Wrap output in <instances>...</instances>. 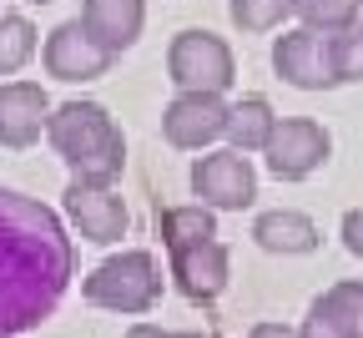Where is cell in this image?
Wrapping results in <instances>:
<instances>
[{
    "label": "cell",
    "instance_id": "23",
    "mask_svg": "<svg viewBox=\"0 0 363 338\" xmlns=\"http://www.w3.org/2000/svg\"><path fill=\"white\" fill-rule=\"evenodd\" d=\"M126 338H172V333L157 328V323H136V328H126Z\"/></svg>",
    "mask_w": 363,
    "mask_h": 338
},
{
    "label": "cell",
    "instance_id": "3",
    "mask_svg": "<svg viewBox=\"0 0 363 338\" xmlns=\"http://www.w3.org/2000/svg\"><path fill=\"white\" fill-rule=\"evenodd\" d=\"M157 237L167 248L172 278L192 303H212L227 288V248L217 243V222L212 212L197 207H157Z\"/></svg>",
    "mask_w": 363,
    "mask_h": 338
},
{
    "label": "cell",
    "instance_id": "5",
    "mask_svg": "<svg viewBox=\"0 0 363 338\" xmlns=\"http://www.w3.org/2000/svg\"><path fill=\"white\" fill-rule=\"evenodd\" d=\"M167 76L177 91H197V96H222L233 86L238 66L227 40L212 31H177L172 51H167Z\"/></svg>",
    "mask_w": 363,
    "mask_h": 338
},
{
    "label": "cell",
    "instance_id": "13",
    "mask_svg": "<svg viewBox=\"0 0 363 338\" xmlns=\"http://www.w3.org/2000/svg\"><path fill=\"white\" fill-rule=\"evenodd\" d=\"M66 212L81 227V237H86V243H96V248L121 243L126 222H131L126 202L116 197L111 187H66Z\"/></svg>",
    "mask_w": 363,
    "mask_h": 338
},
{
    "label": "cell",
    "instance_id": "14",
    "mask_svg": "<svg viewBox=\"0 0 363 338\" xmlns=\"http://www.w3.org/2000/svg\"><path fill=\"white\" fill-rule=\"evenodd\" d=\"M81 26H86V36L96 40L101 51L121 56V51L136 45V36H142V26H147V0H86Z\"/></svg>",
    "mask_w": 363,
    "mask_h": 338
},
{
    "label": "cell",
    "instance_id": "20",
    "mask_svg": "<svg viewBox=\"0 0 363 338\" xmlns=\"http://www.w3.org/2000/svg\"><path fill=\"white\" fill-rule=\"evenodd\" d=\"M333 71H338V86L343 81H363V21L343 36H333Z\"/></svg>",
    "mask_w": 363,
    "mask_h": 338
},
{
    "label": "cell",
    "instance_id": "15",
    "mask_svg": "<svg viewBox=\"0 0 363 338\" xmlns=\"http://www.w3.org/2000/svg\"><path fill=\"white\" fill-rule=\"evenodd\" d=\"M252 237L262 253H313L318 248V222L308 212H293V207H278V212H262L252 222Z\"/></svg>",
    "mask_w": 363,
    "mask_h": 338
},
{
    "label": "cell",
    "instance_id": "24",
    "mask_svg": "<svg viewBox=\"0 0 363 338\" xmlns=\"http://www.w3.org/2000/svg\"><path fill=\"white\" fill-rule=\"evenodd\" d=\"M30 6H51V0H30Z\"/></svg>",
    "mask_w": 363,
    "mask_h": 338
},
{
    "label": "cell",
    "instance_id": "8",
    "mask_svg": "<svg viewBox=\"0 0 363 338\" xmlns=\"http://www.w3.org/2000/svg\"><path fill=\"white\" fill-rule=\"evenodd\" d=\"M272 66L278 76L298 91H323V86H338V71H333V36H318L308 26L278 36L272 45Z\"/></svg>",
    "mask_w": 363,
    "mask_h": 338
},
{
    "label": "cell",
    "instance_id": "9",
    "mask_svg": "<svg viewBox=\"0 0 363 338\" xmlns=\"http://www.w3.org/2000/svg\"><path fill=\"white\" fill-rule=\"evenodd\" d=\"M40 56H45V71H51L56 81H96L116 61L111 51H101V45L86 36L81 21H61L51 36H45V51Z\"/></svg>",
    "mask_w": 363,
    "mask_h": 338
},
{
    "label": "cell",
    "instance_id": "4",
    "mask_svg": "<svg viewBox=\"0 0 363 338\" xmlns=\"http://www.w3.org/2000/svg\"><path fill=\"white\" fill-rule=\"evenodd\" d=\"M81 298L91 308H106V313H147L162 298V268L147 248L116 253L81 278Z\"/></svg>",
    "mask_w": 363,
    "mask_h": 338
},
{
    "label": "cell",
    "instance_id": "12",
    "mask_svg": "<svg viewBox=\"0 0 363 338\" xmlns=\"http://www.w3.org/2000/svg\"><path fill=\"white\" fill-rule=\"evenodd\" d=\"M45 116H51V96L35 81H0V147L26 152L30 141H40Z\"/></svg>",
    "mask_w": 363,
    "mask_h": 338
},
{
    "label": "cell",
    "instance_id": "2",
    "mask_svg": "<svg viewBox=\"0 0 363 338\" xmlns=\"http://www.w3.org/2000/svg\"><path fill=\"white\" fill-rule=\"evenodd\" d=\"M56 157L71 172V187H111L126 167V136L101 102H66L45 116Z\"/></svg>",
    "mask_w": 363,
    "mask_h": 338
},
{
    "label": "cell",
    "instance_id": "7",
    "mask_svg": "<svg viewBox=\"0 0 363 338\" xmlns=\"http://www.w3.org/2000/svg\"><path fill=\"white\" fill-rule=\"evenodd\" d=\"M328 152H333V136L318 126V121H308V116L278 121V126H272V136H267V147H262L267 172L278 177V182H303V177H313L318 167L328 162Z\"/></svg>",
    "mask_w": 363,
    "mask_h": 338
},
{
    "label": "cell",
    "instance_id": "16",
    "mask_svg": "<svg viewBox=\"0 0 363 338\" xmlns=\"http://www.w3.org/2000/svg\"><path fill=\"white\" fill-rule=\"evenodd\" d=\"M272 126H278V116H272L267 96H242L238 107H227V126L222 136L233 141V152H262Z\"/></svg>",
    "mask_w": 363,
    "mask_h": 338
},
{
    "label": "cell",
    "instance_id": "18",
    "mask_svg": "<svg viewBox=\"0 0 363 338\" xmlns=\"http://www.w3.org/2000/svg\"><path fill=\"white\" fill-rule=\"evenodd\" d=\"M35 26L26 16H0V76H16L35 56Z\"/></svg>",
    "mask_w": 363,
    "mask_h": 338
},
{
    "label": "cell",
    "instance_id": "22",
    "mask_svg": "<svg viewBox=\"0 0 363 338\" xmlns=\"http://www.w3.org/2000/svg\"><path fill=\"white\" fill-rule=\"evenodd\" d=\"M247 338H298V328H283V323H257Z\"/></svg>",
    "mask_w": 363,
    "mask_h": 338
},
{
    "label": "cell",
    "instance_id": "6",
    "mask_svg": "<svg viewBox=\"0 0 363 338\" xmlns=\"http://www.w3.org/2000/svg\"><path fill=\"white\" fill-rule=\"evenodd\" d=\"M192 192L207 212H242L257 202V172L242 152H207L192 162Z\"/></svg>",
    "mask_w": 363,
    "mask_h": 338
},
{
    "label": "cell",
    "instance_id": "10",
    "mask_svg": "<svg viewBox=\"0 0 363 338\" xmlns=\"http://www.w3.org/2000/svg\"><path fill=\"white\" fill-rule=\"evenodd\" d=\"M227 126V102L222 96H197V91H177V102L162 111V136L182 152H197L207 141H217Z\"/></svg>",
    "mask_w": 363,
    "mask_h": 338
},
{
    "label": "cell",
    "instance_id": "11",
    "mask_svg": "<svg viewBox=\"0 0 363 338\" xmlns=\"http://www.w3.org/2000/svg\"><path fill=\"white\" fill-rule=\"evenodd\" d=\"M298 338H363V278H343L323 288L308 303Z\"/></svg>",
    "mask_w": 363,
    "mask_h": 338
},
{
    "label": "cell",
    "instance_id": "19",
    "mask_svg": "<svg viewBox=\"0 0 363 338\" xmlns=\"http://www.w3.org/2000/svg\"><path fill=\"white\" fill-rule=\"evenodd\" d=\"M293 6L298 0H233L227 11H233V26H242V31H272L293 16Z\"/></svg>",
    "mask_w": 363,
    "mask_h": 338
},
{
    "label": "cell",
    "instance_id": "1",
    "mask_svg": "<svg viewBox=\"0 0 363 338\" xmlns=\"http://www.w3.org/2000/svg\"><path fill=\"white\" fill-rule=\"evenodd\" d=\"M76 253L61 217L0 187V338H16L26 328H40L71 288Z\"/></svg>",
    "mask_w": 363,
    "mask_h": 338
},
{
    "label": "cell",
    "instance_id": "17",
    "mask_svg": "<svg viewBox=\"0 0 363 338\" xmlns=\"http://www.w3.org/2000/svg\"><path fill=\"white\" fill-rule=\"evenodd\" d=\"M293 16H298L308 31H318V36H343V31L358 26L363 0H298Z\"/></svg>",
    "mask_w": 363,
    "mask_h": 338
},
{
    "label": "cell",
    "instance_id": "25",
    "mask_svg": "<svg viewBox=\"0 0 363 338\" xmlns=\"http://www.w3.org/2000/svg\"><path fill=\"white\" fill-rule=\"evenodd\" d=\"M358 21H363V16H358Z\"/></svg>",
    "mask_w": 363,
    "mask_h": 338
},
{
    "label": "cell",
    "instance_id": "21",
    "mask_svg": "<svg viewBox=\"0 0 363 338\" xmlns=\"http://www.w3.org/2000/svg\"><path fill=\"white\" fill-rule=\"evenodd\" d=\"M338 232H343V248H348L353 258H363V207H348Z\"/></svg>",
    "mask_w": 363,
    "mask_h": 338
}]
</instances>
